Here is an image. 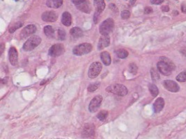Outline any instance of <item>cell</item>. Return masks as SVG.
<instances>
[{"mask_svg": "<svg viewBox=\"0 0 186 139\" xmlns=\"http://www.w3.org/2000/svg\"><path fill=\"white\" fill-rule=\"evenodd\" d=\"M70 34H71V36L74 38H80L81 36H82L83 31H82L80 28L74 27L71 29V31H70Z\"/></svg>", "mask_w": 186, "mask_h": 139, "instance_id": "ffe728a7", "label": "cell"}, {"mask_svg": "<svg viewBox=\"0 0 186 139\" xmlns=\"http://www.w3.org/2000/svg\"><path fill=\"white\" fill-rule=\"evenodd\" d=\"M41 43V38L38 36H33L30 37L29 39L25 42L23 45V49L24 51H31L39 46Z\"/></svg>", "mask_w": 186, "mask_h": 139, "instance_id": "3957f363", "label": "cell"}, {"mask_svg": "<svg viewBox=\"0 0 186 139\" xmlns=\"http://www.w3.org/2000/svg\"><path fill=\"white\" fill-rule=\"evenodd\" d=\"M71 1L73 2L75 5H79L81 4H82L84 1H86V0H71Z\"/></svg>", "mask_w": 186, "mask_h": 139, "instance_id": "d6a6232c", "label": "cell"}, {"mask_svg": "<svg viewBox=\"0 0 186 139\" xmlns=\"http://www.w3.org/2000/svg\"><path fill=\"white\" fill-rule=\"evenodd\" d=\"M22 24H23V23H22V22H17L16 24H15L14 25H13L10 28V29H9V32H10V33H13V32H14L15 31H16L18 29L21 27V26H22Z\"/></svg>", "mask_w": 186, "mask_h": 139, "instance_id": "f546056e", "label": "cell"}, {"mask_svg": "<svg viewBox=\"0 0 186 139\" xmlns=\"http://www.w3.org/2000/svg\"><path fill=\"white\" fill-rule=\"evenodd\" d=\"M44 33L47 38H54L55 31L51 26H46L44 28Z\"/></svg>", "mask_w": 186, "mask_h": 139, "instance_id": "44dd1931", "label": "cell"}, {"mask_svg": "<svg viewBox=\"0 0 186 139\" xmlns=\"http://www.w3.org/2000/svg\"><path fill=\"white\" fill-rule=\"evenodd\" d=\"M162 11H164V12H167V11H170V8H169L168 6H163L162 7Z\"/></svg>", "mask_w": 186, "mask_h": 139, "instance_id": "d590c367", "label": "cell"}, {"mask_svg": "<svg viewBox=\"0 0 186 139\" xmlns=\"http://www.w3.org/2000/svg\"><path fill=\"white\" fill-rule=\"evenodd\" d=\"M107 116H108V112L107 111H102L98 114L97 118L100 120L104 121V120H105L106 118H107Z\"/></svg>", "mask_w": 186, "mask_h": 139, "instance_id": "484cf974", "label": "cell"}, {"mask_svg": "<svg viewBox=\"0 0 186 139\" xmlns=\"http://www.w3.org/2000/svg\"><path fill=\"white\" fill-rule=\"evenodd\" d=\"M95 131V127L93 124H86L83 129L82 136L83 137H89L94 136Z\"/></svg>", "mask_w": 186, "mask_h": 139, "instance_id": "9a60e30c", "label": "cell"}, {"mask_svg": "<svg viewBox=\"0 0 186 139\" xmlns=\"http://www.w3.org/2000/svg\"><path fill=\"white\" fill-rule=\"evenodd\" d=\"M110 43V38L109 35H102L98 44V49L100 50L109 46Z\"/></svg>", "mask_w": 186, "mask_h": 139, "instance_id": "5bb4252c", "label": "cell"}, {"mask_svg": "<svg viewBox=\"0 0 186 139\" xmlns=\"http://www.w3.org/2000/svg\"><path fill=\"white\" fill-rule=\"evenodd\" d=\"M9 61L12 66H16L18 62V54L17 49L14 47H11L9 52Z\"/></svg>", "mask_w": 186, "mask_h": 139, "instance_id": "7c38bea8", "label": "cell"}, {"mask_svg": "<svg viewBox=\"0 0 186 139\" xmlns=\"http://www.w3.org/2000/svg\"><path fill=\"white\" fill-rule=\"evenodd\" d=\"M107 92L113 93L119 96H125L128 93V89L125 86L122 84H112L110 85L106 88Z\"/></svg>", "mask_w": 186, "mask_h": 139, "instance_id": "7a4b0ae2", "label": "cell"}, {"mask_svg": "<svg viewBox=\"0 0 186 139\" xmlns=\"http://www.w3.org/2000/svg\"><path fill=\"white\" fill-rule=\"evenodd\" d=\"M92 50V45L89 43H82L75 47L73 53L76 56H82V55L89 54Z\"/></svg>", "mask_w": 186, "mask_h": 139, "instance_id": "5b68a950", "label": "cell"}, {"mask_svg": "<svg viewBox=\"0 0 186 139\" xmlns=\"http://www.w3.org/2000/svg\"><path fill=\"white\" fill-rule=\"evenodd\" d=\"M164 0H151V2L153 4H155V5H158L162 4Z\"/></svg>", "mask_w": 186, "mask_h": 139, "instance_id": "836d02e7", "label": "cell"}, {"mask_svg": "<svg viewBox=\"0 0 186 139\" xmlns=\"http://www.w3.org/2000/svg\"><path fill=\"white\" fill-rule=\"evenodd\" d=\"M161 59L162 60L160 61L157 63V69L162 75L166 76L170 75L174 68V63L170 59L165 57L161 58Z\"/></svg>", "mask_w": 186, "mask_h": 139, "instance_id": "6da1fadb", "label": "cell"}, {"mask_svg": "<svg viewBox=\"0 0 186 139\" xmlns=\"http://www.w3.org/2000/svg\"><path fill=\"white\" fill-rule=\"evenodd\" d=\"M117 54L119 58H126L128 56V52H127L126 49H121L117 51Z\"/></svg>", "mask_w": 186, "mask_h": 139, "instance_id": "cb8c5ba5", "label": "cell"}, {"mask_svg": "<svg viewBox=\"0 0 186 139\" xmlns=\"http://www.w3.org/2000/svg\"><path fill=\"white\" fill-rule=\"evenodd\" d=\"M149 88L150 92H151V95H152L153 97H156L157 95H158V93H159L158 88H157V87L155 84H150Z\"/></svg>", "mask_w": 186, "mask_h": 139, "instance_id": "603a6c76", "label": "cell"}, {"mask_svg": "<svg viewBox=\"0 0 186 139\" xmlns=\"http://www.w3.org/2000/svg\"><path fill=\"white\" fill-rule=\"evenodd\" d=\"M137 66H136L135 63H130L129 66V72L132 75H136L137 72Z\"/></svg>", "mask_w": 186, "mask_h": 139, "instance_id": "4316f807", "label": "cell"}, {"mask_svg": "<svg viewBox=\"0 0 186 139\" xmlns=\"http://www.w3.org/2000/svg\"><path fill=\"white\" fill-rule=\"evenodd\" d=\"M152 12L153 10L151 7H146L145 9H144V13H145V14H150V13Z\"/></svg>", "mask_w": 186, "mask_h": 139, "instance_id": "e575fe53", "label": "cell"}, {"mask_svg": "<svg viewBox=\"0 0 186 139\" xmlns=\"http://www.w3.org/2000/svg\"><path fill=\"white\" fill-rule=\"evenodd\" d=\"M100 58H101L102 63L105 66H109L111 64V57L107 52H103L100 54Z\"/></svg>", "mask_w": 186, "mask_h": 139, "instance_id": "d6986e66", "label": "cell"}, {"mask_svg": "<svg viewBox=\"0 0 186 139\" xmlns=\"http://www.w3.org/2000/svg\"><path fill=\"white\" fill-rule=\"evenodd\" d=\"M102 70V65L99 62H94L89 68L88 75L92 79H94L99 75Z\"/></svg>", "mask_w": 186, "mask_h": 139, "instance_id": "8992f818", "label": "cell"}, {"mask_svg": "<svg viewBox=\"0 0 186 139\" xmlns=\"http://www.w3.org/2000/svg\"><path fill=\"white\" fill-rule=\"evenodd\" d=\"M136 0H130V4L131 5H134V3H135Z\"/></svg>", "mask_w": 186, "mask_h": 139, "instance_id": "74e56055", "label": "cell"}, {"mask_svg": "<svg viewBox=\"0 0 186 139\" xmlns=\"http://www.w3.org/2000/svg\"><path fill=\"white\" fill-rule=\"evenodd\" d=\"M62 22L64 25L66 26H69L71 25L72 23V17L71 13L69 12H64L62 14Z\"/></svg>", "mask_w": 186, "mask_h": 139, "instance_id": "e0dca14e", "label": "cell"}, {"mask_svg": "<svg viewBox=\"0 0 186 139\" xmlns=\"http://www.w3.org/2000/svg\"><path fill=\"white\" fill-rule=\"evenodd\" d=\"M151 78L153 81H157L160 79V75H159L158 72H157L156 70H155L154 68H152L151 70Z\"/></svg>", "mask_w": 186, "mask_h": 139, "instance_id": "83f0119b", "label": "cell"}, {"mask_svg": "<svg viewBox=\"0 0 186 139\" xmlns=\"http://www.w3.org/2000/svg\"><path fill=\"white\" fill-rule=\"evenodd\" d=\"M102 101V97L101 96H97L93 98L89 105V110L92 113L97 111L98 109L101 105Z\"/></svg>", "mask_w": 186, "mask_h": 139, "instance_id": "9c48e42d", "label": "cell"}, {"mask_svg": "<svg viewBox=\"0 0 186 139\" xmlns=\"http://www.w3.org/2000/svg\"><path fill=\"white\" fill-rule=\"evenodd\" d=\"M94 3L96 7V13L94 15V20L95 23H97L98 16L105 8V3L104 0H94Z\"/></svg>", "mask_w": 186, "mask_h": 139, "instance_id": "52a82bcc", "label": "cell"}, {"mask_svg": "<svg viewBox=\"0 0 186 139\" xmlns=\"http://www.w3.org/2000/svg\"><path fill=\"white\" fill-rule=\"evenodd\" d=\"M180 52H181V53L183 55V56H186V47H183V48H182Z\"/></svg>", "mask_w": 186, "mask_h": 139, "instance_id": "8d00e7d4", "label": "cell"}, {"mask_svg": "<svg viewBox=\"0 0 186 139\" xmlns=\"http://www.w3.org/2000/svg\"><path fill=\"white\" fill-rule=\"evenodd\" d=\"M42 20L47 22H54L57 20V15L54 11H45L42 14Z\"/></svg>", "mask_w": 186, "mask_h": 139, "instance_id": "8fae6325", "label": "cell"}, {"mask_svg": "<svg viewBox=\"0 0 186 139\" xmlns=\"http://www.w3.org/2000/svg\"><path fill=\"white\" fill-rule=\"evenodd\" d=\"M114 27V20L112 18H108L104 22H102V24H100L99 27L100 33L103 36L109 35V34L113 31Z\"/></svg>", "mask_w": 186, "mask_h": 139, "instance_id": "277c9868", "label": "cell"}, {"mask_svg": "<svg viewBox=\"0 0 186 139\" xmlns=\"http://www.w3.org/2000/svg\"><path fill=\"white\" fill-rule=\"evenodd\" d=\"M100 84V82H95V83H92V84H90L89 86L88 91L90 93L94 92L95 91H96L98 88H99Z\"/></svg>", "mask_w": 186, "mask_h": 139, "instance_id": "d4e9b609", "label": "cell"}, {"mask_svg": "<svg viewBox=\"0 0 186 139\" xmlns=\"http://www.w3.org/2000/svg\"><path fill=\"white\" fill-rule=\"evenodd\" d=\"M63 4V0H47L46 5L50 8L57 9Z\"/></svg>", "mask_w": 186, "mask_h": 139, "instance_id": "ac0fdd59", "label": "cell"}, {"mask_svg": "<svg viewBox=\"0 0 186 139\" xmlns=\"http://www.w3.org/2000/svg\"><path fill=\"white\" fill-rule=\"evenodd\" d=\"M77 7L79 10L82 11V12L90 13V11H91L90 6H89L88 2H87V1H84V2L81 4L77 5Z\"/></svg>", "mask_w": 186, "mask_h": 139, "instance_id": "7402d4cb", "label": "cell"}, {"mask_svg": "<svg viewBox=\"0 0 186 139\" xmlns=\"http://www.w3.org/2000/svg\"><path fill=\"white\" fill-rule=\"evenodd\" d=\"M130 16V13L128 11H123L121 12V18L123 20H126L128 19Z\"/></svg>", "mask_w": 186, "mask_h": 139, "instance_id": "1f68e13d", "label": "cell"}, {"mask_svg": "<svg viewBox=\"0 0 186 139\" xmlns=\"http://www.w3.org/2000/svg\"><path fill=\"white\" fill-rule=\"evenodd\" d=\"M176 80L180 82H184L186 81V72H182L176 77Z\"/></svg>", "mask_w": 186, "mask_h": 139, "instance_id": "f1b7e54d", "label": "cell"}, {"mask_svg": "<svg viewBox=\"0 0 186 139\" xmlns=\"http://www.w3.org/2000/svg\"><path fill=\"white\" fill-rule=\"evenodd\" d=\"M165 106V101L162 98H157L153 104V110L155 113H159L162 110Z\"/></svg>", "mask_w": 186, "mask_h": 139, "instance_id": "2e32d148", "label": "cell"}, {"mask_svg": "<svg viewBox=\"0 0 186 139\" xmlns=\"http://www.w3.org/2000/svg\"><path fill=\"white\" fill-rule=\"evenodd\" d=\"M1 54H2V52H3V50H4V44H1Z\"/></svg>", "mask_w": 186, "mask_h": 139, "instance_id": "f35d334b", "label": "cell"}, {"mask_svg": "<svg viewBox=\"0 0 186 139\" xmlns=\"http://www.w3.org/2000/svg\"><path fill=\"white\" fill-rule=\"evenodd\" d=\"M36 31V27L34 24H29V25L26 26V27H24L22 31L20 33V36L21 38H25L28 37V36L32 35Z\"/></svg>", "mask_w": 186, "mask_h": 139, "instance_id": "30bf717a", "label": "cell"}, {"mask_svg": "<svg viewBox=\"0 0 186 139\" xmlns=\"http://www.w3.org/2000/svg\"><path fill=\"white\" fill-rule=\"evenodd\" d=\"M57 35H58V38L60 41H64L66 38V32L63 29H59L57 31Z\"/></svg>", "mask_w": 186, "mask_h": 139, "instance_id": "4dcf8cb0", "label": "cell"}, {"mask_svg": "<svg viewBox=\"0 0 186 139\" xmlns=\"http://www.w3.org/2000/svg\"><path fill=\"white\" fill-rule=\"evenodd\" d=\"M163 85L167 90L172 93H176L179 91L180 88L178 85L172 80H166L163 83Z\"/></svg>", "mask_w": 186, "mask_h": 139, "instance_id": "4fadbf2b", "label": "cell"}, {"mask_svg": "<svg viewBox=\"0 0 186 139\" xmlns=\"http://www.w3.org/2000/svg\"><path fill=\"white\" fill-rule=\"evenodd\" d=\"M64 52V47L62 44H55L49 49V55L51 56L57 57L61 56Z\"/></svg>", "mask_w": 186, "mask_h": 139, "instance_id": "ba28073f", "label": "cell"}]
</instances>
